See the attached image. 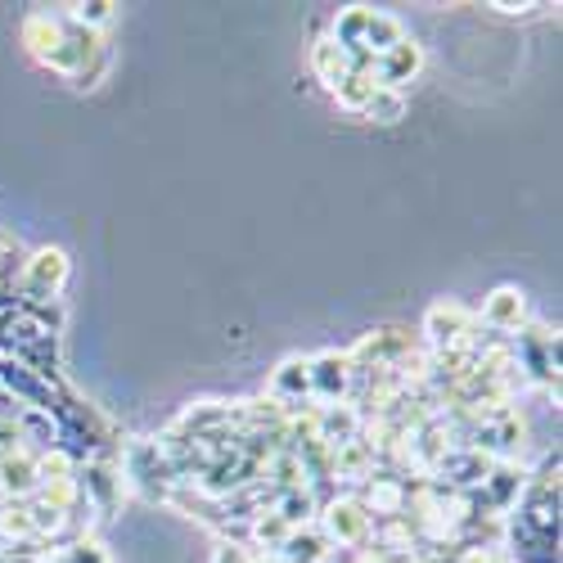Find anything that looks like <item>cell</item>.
<instances>
[{"label":"cell","instance_id":"cell-25","mask_svg":"<svg viewBox=\"0 0 563 563\" xmlns=\"http://www.w3.org/2000/svg\"><path fill=\"white\" fill-rule=\"evenodd\" d=\"M212 563H253V545L249 541H221L212 550Z\"/></svg>","mask_w":563,"mask_h":563},{"label":"cell","instance_id":"cell-16","mask_svg":"<svg viewBox=\"0 0 563 563\" xmlns=\"http://www.w3.org/2000/svg\"><path fill=\"white\" fill-rule=\"evenodd\" d=\"M334 545L324 541V532L311 523V528H298L285 537V545H279V563H330Z\"/></svg>","mask_w":563,"mask_h":563},{"label":"cell","instance_id":"cell-5","mask_svg":"<svg viewBox=\"0 0 563 563\" xmlns=\"http://www.w3.org/2000/svg\"><path fill=\"white\" fill-rule=\"evenodd\" d=\"M307 379H311V401L316 406L347 401V388H352V361H347V352H316V356H307Z\"/></svg>","mask_w":563,"mask_h":563},{"label":"cell","instance_id":"cell-11","mask_svg":"<svg viewBox=\"0 0 563 563\" xmlns=\"http://www.w3.org/2000/svg\"><path fill=\"white\" fill-rule=\"evenodd\" d=\"M361 429H365V419H361V410L347 406V401L320 406V415H316V442H324L330 451L343 446V442H352V438H361Z\"/></svg>","mask_w":563,"mask_h":563},{"label":"cell","instance_id":"cell-10","mask_svg":"<svg viewBox=\"0 0 563 563\" xmlns=\"http://www.w3.org/2000/svg\"><path fill=\"white\" fill-rule=\"evenodd\" d=\"M519 492H523V468L514 460H492L487 478H483V505L496 509V514H509L514 500H519Z\"/></svg>","mask_w":563,"mask_h":563},{"label":"cell","instance_id":"cell-8","mask_svg":"<svg viewBox=\"0 0 563 563\" xmlns=\"http://www.w3.org/2000/svg\"><path fill=\"white\" fill-rule=\"evenodd\" d=\"M415 352V339L406 330H397V324H384V330H369L361 334L352 347H347V361L352 365H397L401 356Z\"/></svg>","mask_w":563,"mask_h":563},{"label":"cell","instance_id":"cell-22","mask_svg":"<svg viewBox=\"0 0 563 563\" xmlns=\"http://www.w3.org/2000/svg\"><path fill=\"white\" fill-rule=\"evenodd\" d=\"M374 90H379V81H374L369 73H347V81L334 90V100H339V109H347V113H365V104L374 100Z\"/></svg>","mask_w":563,"mask_h":563},{"label":"cell","instance_id":"cell-13","mask_svg":"<svg viewBox=\"0 0 563 563\" xmlns=\"http://www.w3.org/2000/svg\"><path fill=\"white\" fill-rule=\"evenodd\" d=\"M311 73H316V81H320L324 90H330V96L347 81L352 64H347V51H343L334 36H320V41L311 45Z\"/></svg>","mask_w":563,"mask_h":563},{"label":"cell","instance_id":"cell-9","mask_svg":"<svg viewBox=\"0 0 563 563\" xmlns=\"http://www.w3.org/2000/svg\"><path fill=\"white\" fill-rule=\"evenodd\" d=\"M419 73H424V45H419L410 32L393 45V51H384L379 59H374V81L388 86V90H401V86L415 81Z\"/></svg>","mask_w":563,"mask_h":563},{"label":"cell","instance_id":"cell-20","mask_svg":"<svg viewBox=\"0 0 563 563\" xmlns=\"http://www.w3.org/2000/svg\"><path fill=\"white\" fill-rule=\"evenodd\" d=\"M77 455L68 451V446H55V451H41L36 455V483L45 487V483H73L77 478Z\"/></svg>","mask_w":563,"mask_h":563},{"label":"cell","instance_id":"cell-4","mask_svg":"<svg viewBox=\"0 0 563 563\" xmlns=\"http://www.w3.org/2000/svg\"><path fill=\"white\" fill-rule=\"evenodd\" d=\"M77 487H81V500H86L90 509H100V514H113V509L122 505V496H126L122 468H118L113 455H90V460H81V464H77Z\"/></svg>","mask_w":563,"mask_h":563},{"label":"cell","instance_id":"cell-24","mask_svg":"<svg viewBox=\"0 0 563 563\" xmlns=\"http://www.w3.org/2000/svg\"><path fill=\"white\" fill-rule=\"evenodd\" d=\"M365 23H369V5H347V10H339V19H334V41L343 45V51H361Z\"/></svg>","mask_w":563,"mask_h":563},{"label":"cell","instance_id":"cell-12","mask_svg":"<svg viewBox=\"0 0 563 563\" xmlns=\"http://www.w3.org/2000/svg\"><path fill=\"white\" fill-rule=\"evenodd\" d=\"M36 455L32 451H19V455H5L0 460V500H27L36 496Z\"/></svg>","mask_w":563,"mask_h":563},{"label":"cell","instance_id":"cell-1","mask_svg":"<svg viewBox=\"0 0 563 563\" xmlns=\"http://www.w3.org/2000/svg\"><path fill=\"white\" fill-rule=\"evenodd\" d=\"M73 275V257L55 244H41L36 253L23 257V275H19V302H64Z\"/></svg>","mask_w":563,"mask_h":563},{"label":"cell","instance_id":"cell-18","mask_svg":"<svg viewBox=\"0 0 563 563\" xmlns=\"http://www.w3.org/2000/svg\"><path fill=\"white\" fill-rule=\"evenodd\" d=\"M406 36L401 19L388 14V10H369V23H365V36H361V51H369L374 59H379L384 51H393V45Z\"/></svg>","mask_w":563,"mask_h":563},{"label":"cell","instance_id":"cell-14","mask_svg":"<svg viewBox=\"0 0 563 563\" xmlns=\"http://www.w3.org/2000/svg\"><path fill=\"white\" fill-rule=\"evenodd\" d=\"M369 474H374V451H369L365 438H352V442L334 446V474H330L334 483H352V487H361Z\"/></svg>","mask_w":563,"mask_h":563},{"label":"cell","instance_id":"cell-26","mask_svg":"<svg viewBox=\"0 0 563 563\" xmlns=\"http://www.w3.org/2000/svg\"><path fill=\"white\" fill-rule=\"evenodd\" d=\"M487 10H492V14H500V19H528V14L545 10V5H532V0H523V5H509V0H492Z\"/></svg>","mask_w":563,"mask_h":563},{"label":"cell","instance_id":"cell-2","mask_svg":"<svg viewBox=\"0 0 563 563\" xmlns=\"http://www.w3.org/2000/svg\"><path fill=\"white\" fill-rule=\"evenodd\" d=\"M316 528L324 532L334 550H365L374 537V519L365 514V505L356 496H334L330 505H320Z\"/></svg>","mask_w":563,"mask_h":563},{"label":"cell","instance_id":"cell-17","mask_svg":"<svg viewBox=\"0 0 563 563\" xmlns=\"http://www.w3.org/2000/svg\"><path fill=\"white\" fill-rule=\"evenodd\" d=\"M279 519H285V528L289 532H298V528H311L316 523V514H320V500H316V492L311 487H298V492H285V496H275V505H271Z\"/></svg>","mask_w":563,"mask_h":563},{"label":"cell","instance_id":"cell-23","mask_svg":"<svg viewBox=\"0 0 563 563\" xmlns=\"http://www.w3.org/2000/svg\"><path fill=\"white\" fill-rule=\"evenodd\" d=\"M406 96H401V90H388V86H379V90H374V100L365 104V113L361 118H369V122H379V126H397L401 118H406Z\"/></svg>","mask_w":563,"mask_h":563},{"label":"cell","instance_id":"cell-7","mask_svg":"<svg viewBox=\"0 0 563 563\" xmlns=\"http://www.w3.org/2000/svg\"><path fill=\"white\" fill-rule=\"evenodd\" d=\"M266 397L285 410V419H294L302 406H311V379H307V356H289L271 369Z\"/></svg>","mask_w":563,"mask_h":563},{"label":"cell","instance_id":"cell-6","mask_svg":"<svg viewBox=\"0 0 563 563\" xmlns=\"http://www.w3.org/2000/svg\"><path fill=\"white\" fill-rule=\"evenodd\" d=\"M478 324L487 334H500V339H514L528 324V294L519 285H500L483 298V311H474Z\"/></svg>","mask_w":563,"mask_h":563},{"label":"cell","instance_id":"cell-15","mask_svg":"<svg viewBox=\"0 0 563 563\" xmlns=\"http://www.w3.org/2000/svg\"><path fill=\"white\" fill-rule=\"evenodd\" d=\"M59 36H64V19L59 14H45V10H32L27 19H23V51L41 64L45 55L59 45Z\"/></svg>","mask_w":563,"mask_h":563},{"label":"cell","instance_id":"cell-3","mask_svg":"<svg viewBox=\"0 0 563 563\" xmlns=\"http://www.w3.org/2000/svg\"><path fill=\"white\" fill-rule=\"evenodd\" d=\"M478 334V316L474 307H464L460 298H438L424 311V343L429 352H446V347H464Z\"/></svg>","mask_w":563,"mask_h":563},{"label":"cell","instance_id":"cell-21","mask_svg":"<svg viewBox=\"0 0 563 563\" xmlns=\"http://www.w3.org/2000/svg\"><path fill=\"white\" fill-rule=\"evenodd\" d=\"M285 537H289V528H285V519H279L275 509H266V514H257V519H249V545H253V550L279 554Z\"/></svg>","mask_w":563,"mask_h":563},{"label":"cell","instance_id":"cell-19","mask_svg":"<svg viewBox=\"0 0 563 563\" xmlns=\"http://www.w3.org/2000/svg\"><path fill=\"white\" fill-rule=\"evenodd\" d=\"M113 0H77V5H64L59 10V19H68L73 27H81V32H100L104 36V27L113 23Z\"/></svg>","mask_w":563,"mask_h":563}]
</instances>
